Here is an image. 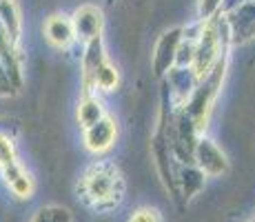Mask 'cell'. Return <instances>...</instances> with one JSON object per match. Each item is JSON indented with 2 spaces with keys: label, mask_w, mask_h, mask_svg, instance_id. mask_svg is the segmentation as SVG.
Returning a JSON list of instances; mask_svg holds the SVG:
<instances>
[{
  "label": "cell",
  "mask_w": 255,
  "mask_h": 222,
  "mask_svg": "<svg viewBox=\"0 0 255 222\" xmlns=\"http://www.w3.org/2000/svg\"><path fill=\"white\" fill-rule=\"evenodd\" d=\"M78 198L93 211H111L125 198V178L114 162L98 160L85 169L78 182Z\"/></svg>",
  "instance_id": "obj_1"
},
{
  "label": "cell",
  "mask_w": 255,
  "mask_h": 222,
  "mask_svg": "<svg viewBox=\"0 0 255 222\" xmlns=\"http://www.w3.org/2000/svg\"><path fill=\"white\" fill-rule=\"evenodd\" d=\"M224 29H227V22L220 20V16H213L200 31V38L195 40L193 62H191L198 78L209 76L211 69L220 62V47H224V42H227Z\"/></svg>",
  "instance_id": "obj_2"
},
{
  "label": "cell",
  "mask_w": 255,
  "mask_h": 222,
  "mask_svg": "<svg viewBox=\"0 0 255 222\" xmlns=\"http://www.w3.org/2000/svg\"><path fill=\"white\" fill-rule=\"evenodd\" d=\"M85 91L93 89H102V91H109L118 85V71L116 67L107 60L105 51H102V40L87 42V51H85Z\"/></svg>",
  "instance_id": "obj_3"
},
{
  "label": "cell",
  "mask_w": 255,
  "mask_h": 222,
  "mask_svg": "<svg viewBox=\"0 0 255 222\" xmlns=\"http://www.w3.org/2000/svg\"><path fill=\"white\" fill-rule=\"evenodd\" d=\"M224 69H227V62H224V58H220V62L211 69L209 76H204V82L195 89L191 102L186 105L184 113H186V118L195 125V129L198 131H202L204 127H207L211 102H213V98L218 96V87H220V82H222V78H224Z\"/></svg>",
  "instance_id": "obj_4"
},
{
  "label": "cell",
  "mask_w": 255,
  "mask_h": 222,
  "mask_svg": "<svg viewBox=\"0 0 255 222\" xmlns=\"http://www.w3.org/2000/svg\"><path fill=\"white\" fill-rule=\"evenodd\" d=\"M193 160L198 162L200 171L204 176H220L229 169V162L227 156L218 149V145H213V140L209 138H200L195 142V149H193Z\"/></svg>",
  "instance_id": "obj_5"
},
{
  "label": "cell",
  "mask_w": 255,
  "mask_h": 222,
  "mask_svg": "<svg viewBox=\"0 0 255 222\" xmlns=\"http://www.w3.org/2000/svg\"><path fill=\"white\" fill-rule=\"evenodd\" d=\"M182 29L175 27L169 29L160 36L158 44H155V56H153V69H155V76H164L169 71V67L173 65L175 56H178V49L180 42H182Z\"/></svg>",
  "instance_id": "obj_6"
},
{
  "label": "cell",
  "mask_w": 255,
  "mask_h": 222,
  "mask_svg": "<svg viewBox=\"0 0 255 222\" xmlns=\"http://www.w3.org/2000/svg\"><path fill=\"white\" fill-rule=\"evenodd\" d=\"M118 127L114 118L102 116L98 122H93L91 127L85 129V147L93 154H102V151L111 149V145L116 142Z\"/></svg>",
  "instance_id": "obj_7"
},
{
  "label": "cell",
  "mask_w": 255,
  "mask_h": 222,
  "mask_svg": "<svg viewBox=\"0 0 255 222\" xmlns=\"http://www.w3.org/2000/svg\"><path fill=\"white\" fill-rule=\"evenodd\" d=\"M73 33H76L80 40L91 42L96 38H100L102 33V11L93 4H85L73 13Z\"/></svg>",
  "instance_id": "obj_8"
},
{
  "label": "cell",
  "mask_w": 255,
  "mask_h": 222,
  "mask_svg": "<svg viewBox=\"0 0 255 222\" xmlns=\"http://www.w3.org/2000/svg\"><path fill=\"white\" fill-rule=\"evenodd\" d=\"M229 27H231V36L235 42L253 38L255 36V2H247L240 9H235L231 13Z\"/></svg>",
  "instance_id": "obj_9"
},
{
  "label": "cell",
  "mask_w": 255,
  "mask_h": 222,
  "mask_svg": "<svg viewBox=\"0 0 255 222\" xmlns=\"http://www.w3.org/2000/svg\"><path fill=\"white\" fill-rule=\"evenodd\" d=\"M45 33L47 40L53 44V47H67L73 40V24L71 20H67L65 16H49V20L45 22Z\"/></svg>",
  "instance_id": "obj_10"
},
{
  "label": "cell",
  "mask_w": 255,
  "mask_h": 222,
  "mask_svg": "<svg viewBox=\"0 0 255 222\" xmlns=\"http://www.w3.org/2000/svg\"><path fill=\"white\" fill-rule=\"evenodd\" d=\"M0 27L4 29L9 40L18 44L22 20H20V9H18L16 0H0Z\"/></svg>",
  "instance_id": "obj_11"
},
{
  "label": "cell",
  "mask_w": 255,
  "mask_h": 222,
  "mask_svg": "<svg viewBox=\"0 0 255 222\" xmlns=\"http://www.w3.org/2000/svg\"><path fill=\"white\" fill-rule=\"evenodd\" d=\"M102 116H105V109H102L100 100H98L91 91H85V98H82L80 105H78V120H80V125L87 129L93 122L100 120Z\"/></svg>",
  "instance_id": "obj_12"
},
{
  "label": "cell",
  "mask_w": 255,
  "mask_h": 222,
  "mask_svg": "<svg viewBox=\"0 0 255 222\" xmlns=\"http://www.w3.org/2000/svg\"><path fill=\"white\" fill-rule=\"evenodd\" d=\"M31 222H71V214L65 209V207H42L36 216H33Z\"/></svg>",
  "instance_id": "obj_13"
},
{
  "label": "cell",
  "mask_w": 255,
  "mask_h": 222,
  "mask_svg": "<svg viewBox=\"0 0 255 222\" xmlns=\"http://www.w3.org/2000/svg\"><path fill=\"white\" fill-rule=\"evenodd\" d=\"M222 7V0H200V18L202 20H209V18H213L215 13H218V9Z\"/></svg>",
  "instance_id": "obj_14"
},
{
  "label": "cell",
  "mask_w": 255,
  "mask_h": 222,
  "mask_svg": "<svg viewBox=\"0 0 255 222\" xmlns=\"http://www.w3.org/2000/svg\"><path fill=\"white\" fill-rule=\"evenodd\" d=\"M129 222H160V214L155 209H149V207H144V209L135 211V214L129 218Z\"/></svg>",
  "instance_id": "obj_15"
},
{
  "label": "cell",
  "mask_w": 255,
  "mask_h": 222,
  "mask_svg": "<svg viewBox=\"0 0 255 222\" xmlns=\"http://www.w3.org/2000/svg\"><path fill=\"white\" fill-rule=\"evenodd\" d=\"M107 2H109V4H111V2H116V0H107Z\"/></svg>",
  "instance_id": "obj_16"
},
{
  "label": "cell",
  "mask_w": 255,
  "mask_h": 222,
  "mask_svg": "<svg viewBox=\"0 0 255 222\" xmlns=\"http://www.w3.org/2000/svg\"><path fill=\"white\" fill-rule=\"evenodd\" d=\"M253 222H255V220H253Z\"/></svg>",
  "instance_id": "obj_17"
}]
</instances>
